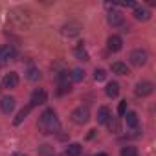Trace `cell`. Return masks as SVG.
<instances>
[{"label":"cell","mask_w":156,"mask_h":156,"mask_svg":"<svg viewBox=\"0 0 156 156\" xmlns=\"http://www.w3.org/2000/svg\"><path fill=\"white\" fill-rule=\"evenodd\" d=\"M59 129H61V123H59L57 114L51 108H46L39 118V130L42 134H55L59 132Z\"/></svg>","instance_id":"1"},{"label":"cell","mask_w":156,"mask_h":156,"mask_svg":"<svg viewBox=\"0 0 156 156\" xmlns=\"http://www.w3.org/2000/svg\"><path fill=\"white\" fill-rule=\"evenodd\" d=\"M88 119H90V110H88V107H79V108H75V110L72 112V121L77 123V125H83V123H87Z\"/></svg>","instance_id":"2"},{"label":"cell","mask_w":156,"mask_h":156,"mask_svg":"<svg viewBox=\"0 0 156 156\" xmlns=\"http://www.w3.org/2000/svg\"><path fill=\"white\" fill-rule=\"evenodd\" d=\"M129 59L134 66H143L147 62V51L145 50H134V51H130Z\"/></svg>","instance_id":"3"},{"label":"cell","mask_w":156,"mask_h":156,"mask_svg":"<svg viewBox=\"0 0 156 156\" xmlns=\"http://www.w3.org/2000/svg\"><path fill=\"white\" fill-rule=\"evenodd\" d=\"M152 90H154V85H152V83H149V81H141V83H138V85H136V96H140V98L151 96V94H152Z\"/></svg>","instance_id":"4"},{"label":"cell","mask_w":156,"mask_h":156,"mask_svg":"<svg viewBox=\"0 0 156 156\" xmlns=\"http://www.w3.org/2000/svg\"><path fill=\"white\" fill-rule=\"evenodd\" d=\"M46 98H48V94H46V90L44 88H35L33 90V94H31V107H37V105H42V103H46Z\"/></svg>","instance_id":"5"},{"label":"cell","mask_w":156,"mask_h":156,"mask_svg":"<svg viewBox=\"0 0 156 156\" xmlns=\"http://www.w3.org/2000/svg\"><path fill=\"white\" fill-rule=\"evenodd\" d=\"M2 85H4L6 88H15V87L19 85V73H17V72H9V73H6V75H4V79H2Z\"/></svg>","instance_id":"6"},{"label":"cell","mask_w":156,"mask_h":156,"mask_svg":"<svg viewBox=\"0 0 156 156\" xmlns=\"http://www.w3.org/2000/svg\"><path fill=\"white\" fill-rule=\"evenodd\" d=\"M11 57H15V48L13 46H9V44L0 46V66H2L8 59H11Z\"/></svg>","instance_id":"7"},{"label":"cell","mask_w":156,"mask_h":156,"mask_svg":"<svg viewBox=\"0 0 156 156\" xmlns=\"http://www.w3.org/2000/svg\"><path fill=\"white\" fill-rule=\"evenodd\" d=\"M13 108H15V98H11V96H6V98H2V99H0V110H2L4 114H9Z\"/></svg>","instance_id":"8"},{"label":"cell","mask_w":156,"mask_h":156,"mask_svg":"<svg viewBox=\"0 0 156 156\" xmlns=\"http://www.w3.org/2000/svg\"><path fill=\"white\" fill-rule=\"evenodd\" d=\"M107 46H108V50H110V51H119V50H121V46H123V42H121V37H118V35H112V37H108V41H107Z\"/></svg>","instance_id":"9"},{"label":"cell","mask_w":156,"mask_h":156,"mask_svg":"<svg viewBox=\"0 0 156 156\" xmlns=\"http://www.w3.org/2000/svg\"><path fill=\"white\" fill-rule=\"evenodd\" d=\"M110 118H112L110 110H108L107 107H99V110H98V123H101V125H107Z\"/></svg>","instance_id":"10"},{"label":"cell","mask_w":156,"mask_h":156,"mask_svg":"<svg viewBox=\"0 0 156 156\" xmlns=\"http://www.w3.org/2000/svg\"><path fill=\"white\" fill-rule=\"evenodd\" d=\"M107 19H108V24H112V26H121L123 24V15L119 11H110Z\"/></svg>","instance_id":"11"},{"label":"cell","mask_w":156,"mask_h":156,"mask_svg":"<svg viewBox=\"0 0 156 156\" xmlns=\"http://www.w3.org/2000/svg\"><path fill=\"white\" fill-rule=\"evenodd\" d=\"M125 121H127V127L136 129L138 127V114L136 112H125Z\"/></svg>","instance_id":"12"},{"label":"cell","mask_w":156,"mask_h":156,"mask_svg":"<svg viewBox=\"0 0 156 156\" xmlns=\"http://www.w3.org/2000/svg\"><path fill=\"white\" fill-rule=\"evenodd\" d=\"M81 151H83V147H81L79 143H70V145L66 147V156H79Z\"/></svg>","instance_id":"13"},{"label":"cell","mask_w":156,"mask_h":156,"mask_svg":"<svg viewBox=\"0 0 156 156\" xmlns=\"http://www.w3.org/2000/svg\"><path fill=\"white\" fill-rule=\"evenodd\" d=\"M134 17H136V20H149L151 13H149L147 8H136L134 9Z\"/></svg>","instance_id":"14"},{"label":"cell","mask_w":156,"mask_h":156,"mask_svg":"<svg viewBox=\"0 0 156 156\" xmlns=\"http://www.w3.org/2000/svg\"><path fill=\"white\" fill-rule=\"evenodd\" d=\"M31 108H33L31 105H28V107H24V108H22V110H20L19 114H17V118H15V121H13V123H15V125H20V123H22V121L26 119V116H28V114L31 112Z\"/></svg>","instance_id":"15"},{"label":"cell","mask_w":156,"mask_h":156,"mask_svg":"<svg viewBox=\"0 0 156 156\" xmlns=\"http://www.w3.org/2000/svg\"><path fill=\"white\" fill-rule=\"evenodd\" d=\"M112 72L118 73V75H127L129 73V68L123 62H112Z\"/></svg>","instance_id":"16"},{"label":"cell","mask_w":156,"mask_h":156,"mask_svg":"<svg viewBox=\"0 0 156 156\" xmlns=\"http://www.w3.org/2000/svg\"><path fill=\"white\" fill-rule=\"evenodd\" d=\"M105 94H107L108 98H116V96L119 94V85H118V83H108L107 88H105Z\"/></svg>","instance_id":"17"},{"label":"cell","mask_w":156,"mask_h":156,"mask_svg":"<svg viewBox=\"0 0 156 156\" xmlns=\"http://www.w3.org/2000/svg\"><path fill=\"white\" fill-rule=\"evenodd\" d=\"M73 55L79 59V61H88V53H87V50L83 48V44H79V46H75V50H73Z\"/></svg>","instance_id":"18"},{"label":"cell","mask_w":156,"mask_h":156,"mask_svg":"<svg viewBox=\"0 0 156 156\" xmlns=\"http://www.w3.org/2000/svg\"><path fill=\"white\" fill-rule=\"evenodd\" d=\"M70 77H72V81H75V83H79V81H83V79H85V72H83L81 68H75V70H72Z\"/></svg>","instance_id":"19"},{"label":"cell","mask_w":156,"mask_h":156,"mask_svg":"<svg viewBox=\"0 0 156 156\" xmlns=\"http://www.w3.org/2000/svg\"><path fill=\"white\" fill-rule=\"evenodd\" d=\"M121 156H138V149L132 145H127L121 149Z\"/></svg>","instance_id":"20"},{"label":"cell","mask_w":156,"mask_h":156,"mask_svg":"<svg viewBox=\"0 0 156 156\" xmlns=\"http://www.w3.org/2000/svg\"><path fill=\"white\" fill-rule=\"evenodd\" d=\"M28 79H30V81H39V79H41V72H39L37 68H30V70H28Z\"/></svg>","instance_id":"21"},{"label":"cell","mask_w":156,"mask_h":156,"mask_svg":"<svg viewBox=\"0 0 156 156\" xmlns=\"http://www.w3.org/2000/svg\"><path fill=\"white\" fill-rule=\"evenodd\" d=\"M94 79H96V81H105V79H107V72H105L103 68H99V70L96 68V72H94Z\"/></svg>","instance_id":"22"},{"label":"cell","mask_w":156,"mask_h":156,"mask_svg":"<svg viewBox=\"0 0 156 156\" xmlns=\"http://www.w3.org/2000/svg\"><path fill=\"white\" fill-rule=\"evenodd\" d=\"M72 90V87H70V83H62V85H59V96H62V94H66V92H70Z\"/></svg>","instance_id":"23"},{"label":"cell","mask_w":156,"mask_h":156,"mask_svg":"<svg viewBox=\"0 0 156 156\" xmlns=\"http://www.w3.org/2000/svg\"><path fill=\"white\" fill-rule=\"evenodd\" d=\"M107 125H108V129H110V130H114V132H119V125H118V121H116V119H112V118H110Z\"/></svg>","instance_id":"24"},{"label":"cell","mask_w":156,"mask_h":156,"mask_svg":"<svg viewBox=\"0 0 156 156\" xmlns=\"http://www.w3.org/2000/svg\"><path fill=\"white\" fill-rule=\"evenodd\" d=\"M125 112H127V101H121L119 107H118V114L119 116H125Z\"/></svg>","instance_id":"25"},{"label":"cell","mask_w":156,"mask_h":156,"mask_svg":"<svg viewBox=\"0 0 156 156\" xmlns=\"http://www.w3.org/2000/svg\"><path fill=\"white\" fill-rule=\"evenodd\" d=\"M96 156H108V154H105V152H99V154H96Z\"/></svg>","instance_id":"26"}]
</instances>
